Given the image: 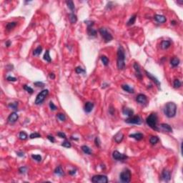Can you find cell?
Instances as JSON below:
<instances>
[{"mask_svg": "<svg viewBox=\"0 0 183 183\" xmlns=\"http://www.w3.org/2000/svg\"><path fill=\"white\" fill-rule=\"evenodd\" d=\"M75 72L77 74H81V73H85V70L82 69L81 67H77L75 68Z\"/></svg>", "mask_w": 183, "mask_h": 183, "instance_id": "7bdbcfd3", "label": "cell"}, {"mask_svg": "<svg viewBox=\"0 0 183 183\" xmlns=\"http://www.w3.org/2000/svg\"><path fill=\"white\" fill-rule=\"evenodd\" d=\"M162 178L166 182H168L171 179L170 172L167 169H164L162 172Z\"/></svg>", "mask_w": 183, "mask_h": 183, "instance_id": "4fadbf2b", "label": "cell"}, {"mask_svg": "<svg viewBox=\"0 0 183 183\" xmlns=\"http://www.w3.org/2000/svg\"><path fill=\"white\" fill-rule=\"evenodd\" d=\"M81 149H82V152H83L84 154H86V155H91V154H92L91 149H90L89 147H87V146H86V145H83V146H82Z\"/></svg>", "mask_w": 183, "mask_h": 183, "instance_id": "f1b7e54d", "label": "cell"}, {"mask_svg": "<svg viewBox=\"0 0 183 183\" xmlns=\"http://www.w3.org/2000/svg\"><path fill=\"white\" fill-rule=\"evenodd\" d=\"M49 107H50V109H52V111H55L56 109H57V106L54 104L52 102H49Z\"/></svg>", "mask_w": 183, "mask_h": 183, "instance_id": "ee69618b", "label": "cell"}, {"mask_svg": "<svg viewBox=\"0 0 183 183\" xmlns=\"http://www.w3.org/2000/svg\"><path fill=\"white\" fill-rule=\"evenodd\" d=\"M101 60H102V62L103 63V64L104 66H107L109 64V59L106 56H104V55L102 56L101 57Z\"/></svg>", "mask_w": 183, "mask_h": 183, "instance_id": "d590c367", "label": "cell"}, {"mask_svg": "<svg viewBox=\"0 0 183 183\" xmlns=\"http://www.w3.org/2000/svg\"><path fill=\"white\" fill-rule=\"evenodd\" d=\"M112 157L115 159L116 160H118V161H122V160H125L128 158V157L126 155H124V154H122L120 153L119 152L115 150L112 153Z\"/></svg>", "mask_w": 183, "mask_h": 183, "instance_id": "9c48e42d", "label": "cell"}, {"mask_svg": "<svg viewBox=\"0 0 183 183\" xmlns=\"http://www.w3.org/2000/svg\"><path fill=\"white\" fill-rule=\"evenodd\" d=\"M94 103L91 102H87L84 104V111L87 113H89L92 111V109L94 108Z\"/></svg>", "mask_w": 183, "mask_h": 183, "instance_id": "9a60e30c", "label": "cell"}, {"mask_svg": "<svg viewBox=\"0 0 183 183\" xmlns=\"http://www.w3.org/2000/svg\"><path fill=\"white\" fill-rule=\"evenodd\" d=\"M49 95V90L48 89H44V90H42L40 93H39L38 95H37V96H36V99H35V102H34V103H35V104H42L44 101V99H46V97H47V95Z\"/></svg>", "mask_w": 183, "mask_h": 183, "instance_id": "8992f818", "label": "cell"}, {"mask_svg": "<svg viewBox=\"0 0 183 183\" xmlns=\"http://www.w3.org/2000/svg\"><path fill=\"white\" fill-rule=\"evenodd\" d=\"M66 4L68 7V8L72 11V12H74V10L75 9V4L73 2V1H71V0H69V1L66 2Z\"/></svg>", "mask_w": 183, "mask_h": 183, "instance_id": "83f0119b", "label": "cell"}, {"mask_svg": "<svg viewBox=\"0 0 183 183\" xmlns=\"http://www.w3.org/2000/svg\"><path fill=\"white\" fill-rule=\"evenodd\" d=\"M95 145L97 146V147H99L100 146V140H99V138L98 137H97L95 139Z\"/></svg>", "mask_w": 183, "mask_h": 183, "instance_id": "c3c4849f", "label": "cell"}, {"mask_svg": "<svg viewBox=\"0 0 183 183\" xmlns=\"http://www.w3.org/2000/svg\"><path fill=\"white\" fill-rule=\"evenodd\" d=\"M177 3H178V4H182V3H183V1H182V0H181V1H177Z\"/></svg>", "mask_w": 183, "mask_h": 183, "instance_id": "6f0895ef", "label": "cell"}, {"mask_svg": "<svg viewBox=\"0 0 183 183\" xmlns=\"http://www.w3.org/2000/svg\"><path fill=\"white\" fill-rule=\"evenodd\" d=\"M163 111L168 118L174 117L177 112V105L174 102H168L164 106Z\"/></svg>", "mask_w": 183, "mask_h": 183, "instance_id": "7a4b0ae2", "label": "cell"}, {"mask_svg": "<svg viewBox=\"0 0 183 183\" xmlns=\"http://www.w3.org/2000/svg\"><path fill=\"white\" fill-rule=\"evenodd\" d=\"M16 24H17V22H9V23H7V24L6 26V29H7V31H10L12 29H14L16 26Z\"/></svg>", "mask_w": 183, "mask_h": 183, "instance_id": "4316f807", "label": "cell"}, {"mask_svg": "<svg viewBox=\"0 0 183 183\" xmlns=\"http://www.w3.org/2000/svg\"><path fill=\"white\" fill-rule=\"evenodd\" d=\"M136 17H137L136 14L130 17V19L128 20V22H127V26H131V25L134 24L135 22V21H136Z\"/></svg>", "mask_w": 183, "mask_h": 183, "instance_id": "4dcf8cb0", "label": "cell"}, {"mask_svg": "<svg viewBox=\"0 0 183 183\" xmlns=\"http://www.w3.org/2000/svg\"><path fill=\"white\" fill-rule=\"evenodd\" d=\"M122 113L124 115H126L127 117H132L133 115H134V111L133 109L129 108V107H124L123 109H122Z\"/></svg>", "mask_w": 183, "mask_h": 183, "instance_id": "e0dca14e", "label": "cell"}, {"mask_svg": "<svg viewBox=\"0 0 183 183\" xmlns=\"http://www.w3.org/2000/svg\"><path fill=\"white\" fill-rule=\"evenodd\" d=\"M126 123L128 124H142V119L139 117V116H132L129 118L126 119L125 120Z\"/></svg>", "mask_w": 183, "mask_h": 183, "instance_id": "ba28073f", "label": "cell"}, {"mask_svg": "<svg viewBox=\"0 0 183 183\" xmlns=\"http://www.w3.org/2000/svg\"><path fill=\"white\" fill-rule=\"evenodd\" d=\"M27 170V167H20V168L19 169V172H20L21 174H24V173H26Z\"/></svg>", "mask_w": 183, "mask_h": 183, "instance_id": "bcb514c9", "label": "cell"}, {"mask_svg": "<svg viewBox=\"0 0 183 183\" xmlns=\"http://www.w3.org/2000/svg\"><path fill=\"white\" fill-rule=\"evenodd\" d=\"M182 85V83L179 80H174V82H173V86L175 89H177V88H179Z\"/></svg>", "mask_w": 183, "mask_h": 183, "instance_id": "8d00e7d4", "label": "cell"}, {"mask_svg": "<svg viewBox=\"0 0 183 183\" xmlns=\"http://www.w3.org/2000/svg\"><path fill=\"white\" fill-rule=\"evenodd\" d=\"M32 158L33 159L36 160V162H40L42 161V157H41V155H32Z\"/></svg>", "mask_w": 183, "mask_h": 183, "instance_id": "74e56055", "label": "cell"}, {"mask_svg": "<svg viewBox=\"0 0 183 183\" xmlns=\"http://www.w3.org/2000/svg\"><path fill=\"white\" fill-rule=\"evenodd\" d=\"M23 88H24V90H26L28 93H29V94H32L33 93V92H34V90H33V89L32 88H31L30 87H29V86H27V85H24V87H23Z\"/></svg>", "mask_w": 183, "mask_h": 183, "instance_id": "ab89813d", "label": "cell"}, {"mask_svg": "<svg viewBox=\"0 0 183 183\" xmlns=\"http://www.w3.org/2000/svg\"><path fill=\"white\" fill-rule=\"evenodd\" d=\"M171 45V42L168 40H164L161 42V48L162 49H167Z\"/></svg>", "mask_w": 183, "mask_h": 183, "instance_id": "603a6c76", "label": "cell"}, {"mask_svg": "<svg viewBox=\"0 0 183 183\" xmlns=\"http://www.w3.org/2000/svg\"><path fill=\"white\" fill-rule=\"evenodd\" d=\"M131 177H132L131 172L129 169H125L119 175V179H120L121 182H124V183L130 182L131 180Z\"/></svg>", "mask_w": 183, "mask_h": 183, "instance_id": "5b68a950", "label": "cell"}, {"mask_svg": "<svg viewBox=\"0 0 183 183\" xmlns=\"http://www.w3.org/2000/svg\"><path fill=\"white\" fill-rule=\"evenodd\" d=\"M19 138L21 139V140H25L28 138V135L27 134L24 132V131H22L20 132V135H19Z\"/></svg>", "mask_w": 183, "mask_h": 183, "instance_id": "1f68e13d", "label": "cell"}, {"mask_svg": "<svg viewBox=\"0 0 183 183\" xmlns=\"http://www.w3.org/2000/svg\"><path fill=\"white\" fill-rule=\"evenodd\" d=\"M57 117V118H58L60 120H61V121H62V122H64V121L66 120V116H65V115H64V114H62V113H59Z\"/></svg>", "mask_w": 183, "mask_h": 183, "instance_id": "b9f144b4", "label": "cell"}, {"mask_svg": "<svg viewBox=\"0 0 183 183\" xmlns=\"http://www.w3.org/2000/svg\"><path fill=\"white\" fill-rule=\"evenodd\" d=\"M57 135L59 136L60 138H64V139H66V138H67L66 135H65L64 133L62 132H57Z\"/></svg>", "mask_w": 183, "mask_h": 183, "instance_id": "7dc6e473", "label": "cell"}, {"mask_svg": "<svg viewBox=\"0 0 183 183\" xmlns=\"http://www.w3.org/2000/svg\"><path fill=\"white\" fill-rule=\"evenodd\" d=\"M54 173L58 176H63L64 175V170H63V169L61 166H58V167H56V169L54 170Z\"/></svg>", "mask_w": 183, "mask_h": 183, "instance_id": "d4e9b609", "label": "cell"}, {"mask_svg": "<svg viewBox=\"0 0 183 183\" xmlns=\"http://www.w3.org/2000/svg\"><path fill=\"white\" fill-rule=\"evenodd\" d=\"M41 137V135L39 134L38 132H34V133H32L29 135V138L30 139H34V138H39Z\"/></svg>", "mask_w": 183, "mask_h": 183, "instance_id": "60d3db41", "label": "cell"}, {"mask_svg": "<svg viewBox=\"0 0 183 183\" xmlns=\"http://www.w3.org/2000/svg\"><path fill=\"white\" fill-rule=\"evenodd\" d=\"M133 67L135 69V75L136 77L139 79V80H142V75L141 72V69H140V66L137 62H135L133 65Z\"/></svg>", "mask_w": 183, "mask_h": 183, "instance_id": "8fae6325", "label": "cell"}, {"mask_svg": "<svg viewBox=\"0 0 183 183\" xmlns=\"http://www.w3.org/2000/svg\"><path fill=\"white\" fill-rule=\"evenodd\" d=\"M47 139L52 142V143H54V142H55V139H54V137L52 135H47Z\"/></svg>", "mask_w": 183, "mask_h": 183, "instance_id": "681fc988", "label": "cell"}, {"mask_svg": "<svg viewBox=\"0 0 183 183\" xmlns=\"http://www.w3.org/2000/svg\"><path fill=\"white\" fill-rule=\"evenodd\" d=\"M99 32L101 34L102 37L105 43H108L109 42H111L113 40L112 35L109 33L105 28H100L99 29Z\"/></svg>", "mask_w": 183, "mask_h": 183, "instance_id": "277c9868", "label": "cell"}, {"mask_svg": "<svg viewBox=\"0 0 183 183\" xmlns=\"http://www.w3.org/2000/svg\"><path fill=\"white\" fill-rule=\"evenodd\" d=\"M18 119H19V115H17L16 112H14L9 115V116L7 118V122L10 124H14L18 120Z\"/></svg>", "mask_w": 183, "mask_h": 183, "instance_id": "7c38bea8", "label": "cell"}, {"mask_svg": "<svg viewBox=\"0 0 183 183\" xmlns=\"http://www.w3.org/2000/svg\"><path fill=\"white\" fill-rule=\"evenodd\" d=\"M8 107L12 109H14V110H16L18 108V102H12V103H9L8 104Z\"/></svg>", "mask_w": 183, "mask_h": 183, "instance_id": "e575fe53", "label": "cell"}, {"mask_svg": "<svg viewBox=\"0 0 183 183\" xmlns=\"http://www.w3.org/2000/svg\"><path fill=\"white\" fill-rule=\"evenodd\" d=\"M16 155H17V156H19V157H24V153L22 152H17Z\"/></svg>", "mask_w": 183, "mask_h": 183, "instance_id": "db71d44e", "label": "cell"}, {"mask_svg": "<svg viewBox=\"0 0 183 183\" xmlns=\"http://www.w3.org/2000/svg\"><path fill=\"white\" fill-rule=\"evenodd\" d=\"M158 142H159V138H158V137H157V136H152V137H151L150 139V142L152 145L156 144Z\"/></svg>", "mask_w": 183, "mask_h": 183, "instance_id": "d6a6232c", "label": "cell"}, {"mask_svg": "<svg viewBox=\"0 0 183 183\" xmlns=\"http://www.w3.org/2000/svg\"><path fill=\"white\" fill-rule=\"evenodd\" d=\"M34 84L36 86V87H44V84L42 82H36L34 83Z\"/></svg>", "mask_w": 183, "mask_h": 183, "instance_id": "f6af8a7d", "label": "cell"}, {"mask_svg": "<svg viewBox=\"0 0 183 183\" xmlns=\"http://www.w3.org/2000/svg\"><path fill=\"white\" fill-rule=\"evenodd\" d=\"M123 138H124V134L122 132H118L115 136H114V139H115V141L117 143V144H119V143H120L122 140H123Z\"/></svg>", "mask_w": 183, "mask_h": 183, "instance_id": "ac0fdd59", "label": "cell"}, {"mask_svg": "<svg viewBox=\"0 0 183 183\" xmlns=\"http://www.w3.org/2000/svg\"><path fill=\"white\" fill-rule=\"evenodd\" d=\"M136 101L138 103L143 104L147 102V96L143 94H139L136 97Z\"/></svg>", "mask_w": 183, "mask_h": 183, "instance_id": "5bb4252c", "label": "cell"}, {"mask_svg": "<svg viewBox=\"0 0 183 183\" xmlns=\"http://www.w3.org/2000/svg\"><path fill=\"white\" fill-rule=\"evenodd\" d=\"M144 72H145V74H146V75H147V77L150 79V80H151L153 82H155V84L157 85V87L159 88V89H160V85H161V83L159 82V81L154 76V75H152L151 73H150V72H148L147 71H144Z\"/></svg>", "mask_w": 183, "mask_h": 183, "instance_id": "30bf717a", "label": "cell"}, {"mask_svg": "<svg viewBox=\"0 0 183 183\" xmlns=\"http://www.w3.org/2000/svg\"><path fill=\"white\" fill-rule=\"evenodd\" d=\"M109 112L112 115H114V113H115V109L111 106L110 107H109Z\"/></svg>", "mask_w": 183, "mask_h": 183, "instance_id": "816d5d0a", "label": "cell"}, {"mask_svg": "<svg viewBox=\"0 0 183 183\" xmlns=\"http://www.w3.org/2000/svg\"><path fill=\"white\" fill-rule=\"evenodd\" d=\"M42 52V47L41 46H39L38 47H36L33 51V55L34 56H39V55H40Z\"/></svg>", "mask_w": 183, "mask_h": 183, "instance_id": "f546056e", "label": "cell"}, {"mask_svg": "<svg viewBox=\"0 0 183 183\" xmlns=\"http://www.w3.org/2000/svg\"><path fill=\"white\" fill-rule=\"evenodd\" d=\"M49 78L52 79V80L55 79V75H54V73H50V74L49 75Z\"/></svg>", "mask_w": 183, "mask_h": 183, "instance_id": "11a10c76", "label": "cell"}, {"mask_svg": "<svg viewBox=\"0 0 183 183\" xmlns=\"http://www.w3.org/2000/svg\"><path fill=\"white\" fill-rule=\"evenodd\" d=\"M87 33L88 35L93 37V36H95L97 34V31L92 28V27H87Z\"/></svg>", "mask_w": 183, "mask_h": 183, "instance_id": "7402d4cb", "label": "cell"}, {"mask_svg": "<svg viewBox=\"0 0 183 183\" xmlns=\"http://www.w3.org/2000/svg\"><path fill=\"white\" fill-rule=\"evenodd\" d=\"M92 181L94 183H107L108 182V178L105 175H95L92 178Z\"/></svg>", "mask_w": 183, "mask_h": 183, "instance_id": "52a82bcc", "label": "cell"}, {"mask_svg": "<svg viewBox=\"0 0 183 183\" xmlns=\"http://www.w3.org/2000/svg\"><path fill=\"white\" fill-rule=\"evenodd\" d=\"M130 137L132 138H134L135 139L137 140V141H139V140H142L143 138H144V135L143 134L140 133V132H138V133H135V134H132L130 135Z\"/></svg>", "mask_w": 183, "mask_h": 183, "instance_id": "ffe728a7", "label": "cell"}, {"mask_svg": "<svg viewBox=\"0 0 183 183\" xmlns=\"http://www.w3.org/2000/svg\"><path fill=\"white\" fill-rule=\"evenodd\" d=\"M44 60H46L48 62H51V57H50V55H49V50H47L45 52V53L44 54Z\"/></svg>", "mask_w": 183, "mask_h": 183, "instance_id": "836d02e7", "label": "cell"}, {"mask_svg": "<svg viewBox=\"0 0 183 183\" xmlns=\"http://www.w3.org/2000/svg\"><path fill=\"white\" fill-rule=\"evenodd\" d=\"M117 66L119 70H122L125 68V53L122 46H119L117 50Z\"/></svg>", "mask_w": 183, "mask_h": 183, "instance_id": "6da1fadb", "label": "cell"}, {"mask_svg": "<svg viewBox=\"0 0 183 183\" xmlns=\"http://www.w3.org/2000/svg\"><path fill=\"white\" fill-rule=\"evenodd\" d=\"M7 81H9V82H15V81H16V78L13 77H11V76H9V77H7Z\"/></svg>", "mask_w": 183, "mask_h": 183, "instance_id": "f907efd6", "label": "cell"}, {"mask_svg": "<svg viewBox=\"0 0 183 183\" xmlns=\"http://www.w3.org/2000/svg\"><path fill=\"white\" fill-rule=\"evenodd\" d=\"M122 89L124 91L127 92H129V93H134L135 92L134 89L132 88L130 86H129L128 84H122Z\"/></svg>", "mask_w": 183, "mask_h": 183, "instance_id": "44dd1931", "label": "cell"}, {"mask_svg": "<svg viewBox=\"0 0 183 183\" xmlns=\"http://www.w3.org/2000/svg\"><path fill=\"white\" fill-rule=\"evenodd\" d=\"M160 127L162 128L164 131H165V132H172V127L169 124H167L162 123V124H160Z\"/></svg>", "mask_w": 183, "mask_h": 183, "instance_id": "d6986e66", "label": "cell"}, {"mask_svg": "<svg viewBox=\"0 0 183 183\" xmlns=\"http://www.w3.org/2000/svg\"><path fill=\"white\" fill-rule=\"evenodd\" d=\"M6 44V46H7V47H9V46H10V44H11V42H10V41H7V42H6V44Z\"/></svg>", "mask_w": 183, "mask_h": 183, "instance_id": "9f6ffc18", "label": "cell"}, {"mask_svg": "<svg viewBox=\"0 0 183 183\" xmlns=\"http://www.w3.org/2000/svg\"><path fill=\"white\" fill-rule=\"evenodd\" d=\"M69 21L72 24H75L77 21V15L75 14V13H70L69 14Z\"/></svg>", "mask_w": 183, "mask_h": 183, "instance_id": "cb8c5ba5", "label": "cell"}, {"mask_svg": "<svg viewBox=\"0 0 183 183\" xmlns=\"http://www.w3.org/2000/svg\"><path fill=\"white\" fill-rule=\"evenodd\" d=\"M154 19H155V20L157 22L161 23V24L164 23V22L167 21L166 17L164 16H163V15H160V14H155V15L154 16Z\"/></svg>", "mask_w": 183, "mask_h": 183, "instance_id": "2e32d148", "label": "cell"}, {"mask_svg": "<svg viewBox=\"0 0 183 183\" xmlns=\"http://www.w3.org/2000/svg\"><path fill=\"white\" fill-rule=\"evenodd\" d=\"M69 174L70 175H75L76 174V170H69Z\"/></svg>", "mask_w": 183, "mask_h": 183, "instance_id": "f5cc1de1", "label": "cell"}, {"mask_svg": "<svg viewBox=\"0 0 183 183\" xmlns=\"http://www.w3.org/2000/svg\"><path fill=\"white\" fill-rule=\"evenodd\" d=\"M179 60L177 57H173L170 61V64L173 67H177L179 65Z\"/></svg>", "mask_w": 183, "mask_h": 183, "instance_id": "484cf974", "label": "cell"}, {"mask_svg": "<svg viewBox=\"0 0 183 183\" xmlns=\"http://www.w3.org/2000/svg\"><path fill=\"white\" fill-rule=\"evenodd\" d=\"M146 123L154 130H158L157 127V115L156 113H152L146 119Z\"/></svg>", "mask_w": 183, "mask_h": 183, "instance_id": "3957f363", "label": "cell"}, {"mask_svg": "<svg viewBox=\"0 0 183 183\" xmlns=\"http://www.w3.org/2000/svg\"><path fill=\"white\" fill-rule=\"evenodd\" d=\"M62 147H66V148H70V147H72V144H71V143H70L69 141L65 140V141H64V142L62 143Z\"/></svg>", "mask_w": 183, "mask_h": 183, "instance_id": "f35d334b", "label": "cell"}, {"mask_svg": "<svg viewBox=\"0 0 183 183\" xmlns=\"http://www.w3.org/2000/svg\"><path fill=\"white\" fill-rule=\"evenodd\" d=\"M171 24H172V25H175V24H176V22H175V21H172V22H171Z\"/></svg>", "mask_w": 183, "mask_h": 183, "instance_id": "680465c9", "label": "cell"}]
</instances>
